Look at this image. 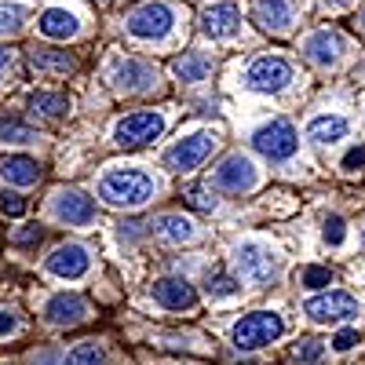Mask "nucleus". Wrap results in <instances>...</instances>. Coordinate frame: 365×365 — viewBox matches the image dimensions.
I'll return each mask as SVG.
<instances>
[{"mask_svg":"<svg viewBox=\"0 0 365 365\" xmlns=\"http://www.w3.org/2000/svg\"><path fill=\"white\" fill-rule=\"evenodd\" d=\"M154 194H158V179L139 165L110 168L99 179V197L113 208H143Z\"/></svg>","mask_w":365,"mask_h":365,"instance_id":"obj_1","label":"nucleus"},{"mask_svg":"<svg viewBox=\"0 0 365 365\" xmlns=\"http://www.w3.org/2000/svg\"><path fill=\"white\" fill-rule=\"evenodd\" d=\"M175 22H179V15H175V8L168 4V0H146V4H139L135 11H128L125 29L135 41H165L175 29Z\"/></svg>","mask_w":365,"mask_h":365,"instance_id":"obj_2","label":"nucleus"},{"mask_svg":"<svg viewBox=\"0 0 365 365\" xmlns=\"http://www.w3.org/2000/svg\"><path fill=\"white\" fill-rule=\"evenodd\" d=\"M292 81H296V70L282 55H259L245 66V73H241V84L249 91H259V96H278V91H285Z\"/></svg>","mask_w":365,"mask_h":365,"instance_id":"obj_3","label":"nucleus"},{"mask_svg":"<svg viewBox=\"0 0 365 365\" xmlns=\"http://www.w3.org/2000/svg\"><path fill=\"white\" fill-rule=\"evenodd\" d=\"M285 336V318L278 311H252L234 325V347L237 351H259Z\"/></svg>","mask_w":365,"mask_h":365,"instance_id":"obj_4","label":"nucleus"},{"mask_svg":"<svg viewBox=\"0 0 365 365\" xmlns=\"http://www.w3.org/2000/svg\"><path fill=\"white\" fill-rule=\"evenodd\" d=\"M161 132H165V113L161 110H139V113L120 117L113 125V143L120 150H139L146 143L161 139Z\"/></svg>","mask_w":365,"mask_h":365,"instance_id":"obj_5","label":"nucleus"},{"mask_svg":"<svg viewBox=\"0 0 365 365\" xmlns=\"http://www.w3.org/2000/svg\"><path fill=\"white\" fill-rule=\"evenodd\" d=\"M234 263L241 270V278L252 282V285H270L278 282V256H274L267 245H259V241H241L237 252H234Z\"/></svg>","mask_w":365,"mask_h":365,"instance_id":"obj_6","label":"nucleus"},{"mask_svg":"<svg viewBox=\"0 0 365 365\" xmlns=\"http://www.w3.org/2000/svg\"><path fill=\"white\" fill-rule=\"evenodd\" d=\"M252 146L270 161H292L296 150H299V132L289 125V120L278 117V120H267L263 128H256Z\"/></svg>","mask_w":365,"mask_h":365,"instance_id":"obj_7","label":"nucleus"},{"mask_svg":"<svg viewBox=\"0 0 365 365\" xmlns=\"http://www.w3.org/2000/svg\"><path fill=\"white\" fill-rule=\"evenodd\" d=\"M216 150V135L212 132H190L187 139H179L175 146H168L165 154V165L172 172H194L208 161V154Z\"/></svg>","mask_w":365,"mask_h":365,"instance_id":"obj_8","label":"nucleus"},{"mask_svg":"<svg viewBox=\"0 0 365 365\" xmlns=\"http://www.w3.org/2000/svg\"><path fill=\"white\" fill-rule=\"evenodd\" d=\"M303 314L318 325H336V322H351L358 314V299L351 292H325V296H311L303 303Z\"/></svg>","mask_w":365,"mask_h":365,"instance_id":"obj_9","label":"nucleus"},{"mask_svg":"<svg viewBox=\"0 0 365 365\" xmlns=\"http://www.w3.org/2000/svg\"><path fill=\"white\" fill-rule=\"evenodd\" d=\"M212 179H216V187L220 190H230V194H249L256 190V182H259V172L256 165L245 158V154H230L220 161V168L212 172Z\"/></svg>","mask_w":365,"mask_h":365,"instance_id":"obj_10","label":"nucleus"},{"mask_svg":"<svg viewBox=\"0 0 365 365\" xmlns=\"http://www.w3.org/2000/svg\"><path fill=\"white\" fill-rule=\"evenodd\" d=\"M347 51V41L340 29H314L311 37H303V55H307V63L329 70V66H336L340 58Z\"/></svg>","mask_w":365,"mask_h":365,"instance_id":"obj_11","label":"nucleus"},{"mask_svg":"<svg viewBox=\"0 0 365 365\" xmlns=\"http://www.w3.org/2000/svg\"><path fill=\"white\" fill-rule=\"evenodd\" d=\"M110 81L117 91H128V96H139V91H154L158 88V70L143 63V58H125L110 70Z\"/></svg>","mask_w":365,"mask_h":365,"instance_id":"obj_12","label":"nucleus"},{"mask_svg":"<svg viewBox=\"0 0 365 365\" xmlns=\"http://www.w3.org/2000/svg\"><path fill=\"white\" fill-rule=\"evenodd\" d=\"M88 267H91V256H88L84 245H58V249L44 259V270L55 274V278H63V282H77V278H84Z\"/></svg>","mask_w":365,"mask_h":365,"instance_id":"obj_13","label":"nucleus"},{"mask_svg":"<svg viewBox=\"0 0 365 365\" xmlns=\"http://www.w3.org/2000/svg\"><path fill=\"white\" fill-rule=\"evenodd\" d=\"M51 208L66 227H88L91 220H96V201H91L84 190H58Z\"/></svg>","mask_w":365,"mask_h":365,"instance_id":"obj_14","label":"nucleus"},{"mask_svg":"<svg viewBox=\"0 0 365 365\" xmlns=\"http://www.w3.org/2000/svg\"><path fill=\"white\" fill-rule=\"evenodd\" d=\"M252 19L267 29V34H289L296 22V8L292 0H252Z\"/></svg>","mask_w":365,"mask_h":365,"instance_id":"obj_15","label":"nucleus"},{"mask_svg":"<svg viewBox=\"0 0 365 365\" xmlns=\"http://www.w3.org/2000/svg\"><path fill=\"white\" fill-rule=\"evenodd\" d=\"M88 318V303L77 292H58L44 303V322L48 325H77Z\"/></svg>","mask_w":365,"mask_h":365,"instance_id":"obj_16","label":"nucleus"},{"mask_svg":"<svg viewBox=\"0 0 365 365\" xmlns=\"http://www.w3.org/2000/svg\"><path fill=\"white\" fill-rule=\"evenodd\" d=\"M154 299L168 311H190L197 303V292L187 278H158L154 282Z\"/></svg>","mask_w":365,"mask_h":365,"instance_id":"obj_17","label":"nucleus"},{"mask_svg":"<svg viewBox=\"0 0 365 365\" xmlns=\"http://www.w3.org/2000/svg\"><path fill=\"white\" fill-rule=\"evenodd\" d=\"M201 29L212 37V41H227L241 29V11L237 4H212L205 15H201Z\"/></svg>","mask_w":365,"mask_h":365,"instance_id":"obj_18","label":"nucleus"},{"mask_svg":"<svg viewBox=\"0 0 365 365\" xmlns=\"http://www.w3.org/2000/svg\"><path fill=\"white\" fill-rule=\"evenodd\" d=\"M37 29H41L48 41H73V37L81 34V22H77V15L66 11V8H48V11H41Z\"/></svg>","mask_w":365,"mask_h":365,"instance_id":"obj_19","label":"nucleus"},{"mask_svg":"<svg viewBox=\"0 0 365 365\" xmlns=\"http://www.w3.org/2000/svg\"><path fill=\"white\" fill-rule=\"evenodd\" d=\"M347 132H351V125H347V117H340V113H322V117L307 120V139L318 143V146L340 143V139H347Z\"/></svg>","mask_w":365,"mask_h":365,"instance_id":"obj_20","label":"nucleus"},{"mask_svg":"<svg viewBox=\"0 0 365 365\" xmlns=\"http://www.w3.org/2000/svg\"><path fill=\"white\" fill-rule=\"evenodd\" d=\"M0 175H4L11 187H34V182L41 179V165L34 158H26V154H8L4 161H0Z\"/></svg>","mask_w":365,"mask_h":365,"instance_id":"obj_21","label":"nucleus"},{"mask_svg":"<svg viewBox=\"0 0 365 365\" xmlns=\"http://www.w3.org/2000/svg\"><path fill=\"white\" fill-rule=\"evenodd\" d=\"M150 227H154V234H158V237L172 241V245H187V241H194V237H197L194 220H187V216H175V212H168V216H158Z\"/></svg>","mask_w":365,"mask_h":365,"instance_id":"obj_22","label":"nucleus"},{"mask_svg":"<svg viewBox=\"0 0 365 365\" xmlns=\"http://www.w3.org/2000/svg\"><path fill=\"white\" fill-rule=\"evenodd\" d=\"M29 110L44 120H63L70 113V99L63 91H34V96H29Z\"/></svg>","mask_w":365,"mask_h":365,"instance_id":"obj_23","label":"nucleus"},{"mask_svg":"<svg viewBox=\"0 0 365 365\" xmlns=\"http://www.w3.org/2000/svg\"><path fill=\"white\" fill-rule=\"evenodd\" d=\"M29 66L41 73H70L73 70V55L58 51V48H34L29 51Z\"/></svg>","mask_w":365,"mask_h":365,"instance_id":"obj_24","label":"nucleus"},{"mask_svg":"<svg viewBox=\"0 0 365 365\" xmlns=\"http://www.w3.org/2000/svg\"><path fill=\"white\" fill-rule=\"evenodd\" d=\"M26 15H29V8L22 0H0V37H15L26 26Z\"/></svg>","mask_w":365,"mask_h":365,"instance_id":"obj_25","label":"nucleus"},{"mask_svg":"<svg viewBox=\"0 0 365 365\" xmlns=\"http://www.w3.org/2000/svg\"><path fill=\"white\" fill-rule=\"evenodd\" d=\"M172 73L179 77V81H187V84H194V81H205L208 73H212V63L205 55H182V58H175V66H172Z\"/></svg>","mask_w":365,"mask_h":365,"instance_id":"obj_26","label":"nucleus"},{"mask_svg":"<svg viewBox=\"0 0 365 365\" xmlns=\"http://www.w3.org/2000/svg\"><path fill=\"white\" fill-rule=\"evenodd\" d=\"M205 292H208V299H230V296L241 292V282L230 278V274H208Z\"/></svg>","mask_w":365,"mask_h":365,"instance_id":"obj_27","label":"nucleus"},{"mask_svg":"<svg viewBox=\"0 0 365 365\" xmlns=\"http://www.w3.org/2000/svg\"><path fill=\"white\" fill-rule=\"evenodd\" d=\"M37 132L15 117H0V143H34Z\"/></svg>","mask_w":365,"mask_h":365,"instance_id":"obj_28","label":"nucleus"},{"mask_svg":"<svg viewBox=\"0 0 365 365\" xmlns=\"http://www.w3.org/2000/svg\"><path fill=\"white\" fill-rule=\"evenodd\" d=\"M66 361L70 365H106V351L99 344H77Z\"/></svg>","mask_w":365,"mask_h":365,"instance_id":"obj_29","label":"nucleus"},{"mask_svg":"<svg viewBox=\"0 0 365 365\" xmlns=\"http://www.w3.org/2000/svg\"><path fill=\"white\" fill-rule=\"evenodd\" d=\"M299 285H303V289H325V285H332V270H329V267H318V263L303 267Z\"/></svg>","mask_w":365,"mask_h":365,"instance_id":"obj_30","label":"nucleus"},{"mask_svg":"<svg viewBox=\"0 0 365 365\" xmlns=\"http://www.w3.org/2000/svg\"><path fill=\"white\" fill-rule=\"evenodd\" d=\"M0 216H8V220L26 216V197L19 190H0Z\"/></svg>","mask_w":365,"mask_h":365,"instance_id":"obj_31","label":"nucleus"},{"mask_svg":"<svg viewBox=\"0 0 365 365\" xmlns=\"http://www.w3.org/2000/svg\"><path fill=\"white\" fill-rule=\"evenodd\" d=\"M182 201H187L190 208H197V212H212V208H216V197H212L205 187H190L187 194H182Z\"/></svg>","mask_w":365,"mask_h":365,"instance_id":"obj_32","label":"nucleus"},{"mask_svg":"<svg viewBox=\"0 0 365 365\" xmlns=\"http://www.w3.org/2000/svg\"><path fill=\"white\" fill-rule=\"evenodd\" d=\"M322 234H325V241H329V245L336 249V245H344V237H347V227H344V220H340V216H329V220H325V230H322Z\"/></svg>","mask_w":365,"mask_h":365,"instance_id":"obj_33","label":"nucleus"},{"mask_svg":"<svg viewBox=\"0 0 365 365\" xmlns=\"http://www.w3.org/2000/svg\"><path fill=\"white\" fill-rule=\"evenodd\" d=\"M322 354H325V347H322L318 340H303V344H296V361H303V365H314Z\"/></svg>","mask_w":365,"mask_h":365,"instance_id":"obj_34","label":"nucleus"},{"mask_svg":"<svg viewBox=\"0 0 365 365\" xmlns=\"http://www.w3.org/2000/svg\"><path fill=\"white\" fill-rule=\"evenodd\" d=\"M358 168H365V146H354L344 154V172H358Z\"/></svg>","mask_w":365,"mask_h":365,"instance_id":"obj_35","label":"nucleus"},{"mask_svg":"<svg viewBox=\"0 0 365 365\" xmlns=\"http://www.w3.org/2000/svg\"><path fill=\"white\" fill-rule=\"evenodd\" d=\"M358 344V332L354 329H344V332H336V340H332V347H336V351H351Z\"/></svg>","mask_w":365,"mask_h":365,"instance_id":"obj_36","label":"nucleus"},{"mask_svg":"<svg viewBox=\"0 0 365 365\" xmlns=\"http://www.w3.org/2000/svg\"><path fill=\"white\" fill-rule=\"evenodd\" d=\"M15 329H19V318H15L11 311H0V340H4V336H11Z\"/></svg>","mask_w":365,"mask_h":365,"instance_id":"obj_37","label":"nucleus"},{"mask_svg":"<svg viewBox=\"0 0 365 365\" xmlns=\"http://www.w3.org/2000/svg\"><path fill=\"white\" fill-rule=\"evenodd\" d=\"M15 241H19V245H34V241H41V227H37V223H29L26 230L15 234Z\"/></svg>","mask_w":365,"mask_h":365,"instance_id":"obj_38","label":"nucleus"},{"mask_svg":"<svg viewBox=\"0 0 365 365\" xmlns=\"http://www.w3.org/2000/svg\"><path fill=\"white\" fill-rule=\"evenodd\" d=\"M8 66H11V51H8L4 44H0V73H4Z\"/></svg>","mask_w":365,"mask_h":365,"instance_id":"obj_39","label":"nucleus"},{"mask_svg":"<svg viewBox=\"0 0 365 365\" xmlns=\"http://www.w3.org/2000/svg\"><path fill=\"white\" fill-rule=\"evenodd\" d=\"M37 365H63V358H58V354H41Z\"/></svg>","mask_w":365,"mask_h":365,"instance_id":"obj_40","label":"nucleus"},{"mask_svg":"<svg viewBox=\"0 0 365 365\" xmlns=\"http://www.w3.org/2000/svg\"><path fill=\"white\" fill-rule=\"evenodd\" d=\"M361 26H365V11H361Z\"/></svg>","mask_w":365,"mask_h":365,"instance_id":"obj_41","label":"nucleus"},{"mask_svg":"<svg viewBox=\"0 0 365 365\" xmlns=\"http://www.w3.org/2000/svg\"><path fill=\"white\" fill-rule=\"evenodd\" d=\"M361 241H365V230H361Z\"/></svg>","mask_w":365,"mask_h":365,"instance_id":"obj_42","label":"nucleus"}]
</instances>
